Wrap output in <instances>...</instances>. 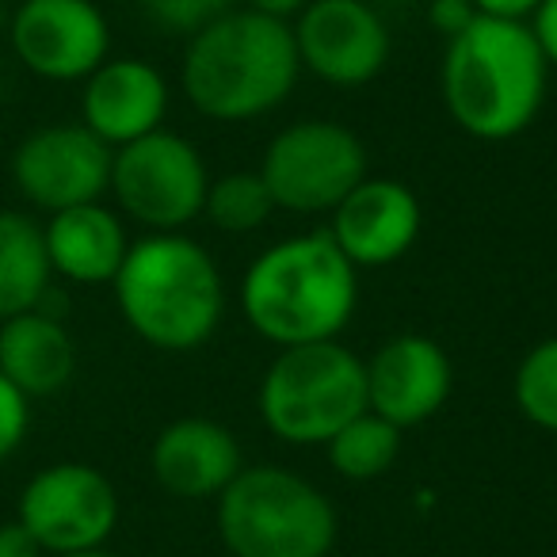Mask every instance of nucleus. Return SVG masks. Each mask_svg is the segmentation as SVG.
Listing matches in <instances>:
<instances>
[{
  "instance_id": "nucleus-1",
  "label": "nucleus",
  "mask_w": 557,
  "mask_h": 557,
  "mask_svg": "<svg viewBox=\"0 0 557 557\" xmlns=\"http://www.w3.org/2000/svg\"><path fill=\"white\" fill-rule=\"evenodd\" d=\"M359 302L356 263L329 230L263 248L240 278V313L275 348L336 341Z\"/></svg>"
},
{
  "instance_id": "nucleus-2",
  "label": "nucleus",
  "mask_w": 557,
  "mask_h": 557,
  "mask_svg": "<svg viewBox=\"0 0 557 557\" xmlns=\"http://www.w3.org/2000/svg\"><path fill=\"white\" fill-rule=\"evenodd\" d=\"M549 62L531 27L478 16L447 39L440 88L458 131L478 141H511L539 119L546 103Z\"/></svg>"
},
{
  "instance_id": "nucleus-3",
  "label": "nucleus",
  "mask_w": 557,
  "mask_h": 557,
  "mask_svg": "<svg viewBox=\"0 0 557 557\" xmlns=\"http://www.w3.org/2000/svg\"><path fill=\"white\" fill-rule=\"evenodd\" d=\"M295 32L256 9H233L191 35L180 85L195 111L218 123H248L275 111L298 85Z\"/></svg>"
},
{
  "instance_id": "nucleus-4",
  "label": "nucleus",
  "mask_w": 557,
  "mask_h": 557,
  "mask_svg": "<svg viewBox=\"0 0 557 557\" xmlns=\"http://www.w3.org/2000/svg\"><path fill=\"white\" fill-rule=\"evenodd\" d=\"M111 287L126 325L161 351L202 348L225 310L214 256L184 233L134 240Z\"/></svg>"
},
{
  "instance_id": "nucleus-5",
  "label": "nucleus",
  "mask_w": 557,
  "mask_h": 557,
  "mask_svg": "<svg viewBox=\"0 0 557 557\" xmlns=\"http://www.w3.org/2000/svg\"><path fill=\"white\" fill-rule=\"evenodd\" d=\"M218 534L233 557H329L336 508L283 466H245L218 496Z\"/></svg>"
},
{
  "instance_id": "nucleus-6",
  "label": "nucleus",
  "mask_w": 557,
  "mask_h": 557,
  "mask_svg": "<svg viewBox=\"0 0 557 557\" xmlns=\"http://www.w3.org/2000/svg\"><path fill=\"white\" fill-rule=\"evenodd\" d=\"M367 409V363L341 341L278 348L260 382L268 432L295 447L329 443Z\"/></svg>"
},
{
  "instance_id": "nucleus-7",
  "label": "nucleus",
  "mask_w": 557,
  "mask_h": 557,
  "mask_svg": "<svg viewBox=\"0 0 557 557\" xmlns=\"http://www.w3.org/2000/svg\"><path fill=\"white\" fill-rule=\"evenodd\" d=\"M260 176L275 207L295 214H333L367 180V149L356 131L333 119H302L263 149Z\"/></svg>"
},
{
  "instance_id": "nucleus-8",
  "label": "nucleus",
  "mask_w": 557,
  "mask_h": 557,
  "mask_svg": "<svg viewBox=\"0 0 557 557\" xmlns=\"http://www.w3.org/2000/svg\"><path fill=\"white\" fill-rule=\"evenodd\" d=\"M207 164L199 149L172 131L119 146L111 157V191L134 222L153 233H180L202 214L207 202Z\"/></svg>"
},
{
  "instance_id": "nucleus-9",
  "label": "nucleus",
  "mask_w": 557,
  "mask_h": 557,
  "mask_svg": "<svg viewBox=\"0 0 557 557\" xmlns=\"http://www.w3.org/2000/svg\"><path fill=\"white\" fill-rule=\"evenodd\" d=\"M16 519L54 557L100 549L119 523V493L96 466L54 462L24 485Z\"/></svg>"
},
{
  "instance_id": "nucleus-10",
  "label": "nucleus",
  "mask_w": 557,
  "mask_h": 557,
  "mask_svg": "<svg viewBox=\"0 0 557 557\" xmlns=\"http://www.w3.org/2000/svg\"><path fill=\"white\" fill-rule=\"evenodd\" d=\"M111 157L115 149L85 123L39 126L12 153V180L32 207L58 214L111 191Z\"/></svg>"
},
{
  "instance_id": "nucleus-11",
  "label": "nucleus",
  "mask_w": 557,
  "mask_h": 557,
  "mask_svg": "<svg viewBox=\"0 0 557 557\" xmlns=\"http://www.w3.org/2000/svg\"><path fill=\"white\" fill-rule=\"evenodd\" d=\"M290 32L302 70L325 85H371L389 62V32L367 0H310Z\"/></svg>"
},
{
  "instance_id": "nucleus-12",
  "label": "nucleus",
  "mask_w": 557,
  "mask_h": 557,
  "mask_svg": "<svg viewBox=\"0 0 557 557\" xmlns=\"http://www.w3.org/2000/svg\"><path fill=\"white\" fill-rule=\"evenodd\" d=\"M16 58L42 81H85L108 62L111 32L92 0H24L12 12Z\"/></svg>"
},
{
  "instance_id": "nucleus-13",
  "label": "nucleus",
  "mask_w": 557,
  "mask_h": 557,
  "mask_svg": "<svg viewBox=\"0 0 557 557\" xmlns=\"http://www.w3.org/2000/svg\"><path fill=\"white\" fill-rule=\"evenodd\" d=\"M455 386V367L447 351L424 333L389 336L367 359V409L389 424L417 428L447 405Z\"/></svg>"
},
{
  "instance_id": "nucleus-14",
  "label": "nucleus",
  "mask_w": 557,
  "mask_h": 557,
  "mask_svg": "<svg viewBox=\"0 0 557 557\" xmlns=\"http://www.w3.org/2000/svg\"><path fill=\"white\" fill-rule=\"evenodd\" d=\"M424 210L409 184L394 176H367L333 210L329 237L356 268H386L417 245Z\"/></svg>"
},
{
  "instance_id": "nucleus-15",
  "label": "nucleus",
  "mask_w": 557,
  "mask_h": 557,
  "mask_svg": "<svg viewBox=\"0 0 557 557\" xmlns=\"http://www.w3.org/2000/svg\"><path fill=\"white\" fill-rule=\"evenodd\" d=\"M149 470L176 500H218L245 470V455L225 424L210 417H180L157 432Z\"/></svg>"
},
{
  "instance_id": "nucleus-16",
  "label": "nucleus",
  "mask_w": 557,
  "mask_h": 557,
  "mask_svg": "<svg viewBox=\"0 0 557 557\" xmlns=\"http://www.w3.org/2000/svg\"><path fill=\"white\" fill-rule=\"evenodd\" d=\"M164 111H169V81L141 58H115L85 77L81 123L111 149L161 131Z\"/></svg>"
},
{
  "instance_id": "nucleus-17",
  "label": "nucleus",
  "mask_w": 557,
  "mask_h": 557,
  "mask_svg": "<svg viewBox=\"0 0 557 557\" xmlns=\"http://www.w3.org/2000/svg\"><path fill=\"white\" fill-rule=\"evenodd\" d=\"M42 237H47L50 268L62 278H70V283H81V287L115 283L119 268H123L126 252H131L123 218L103 207V202L58 210L42 225Z\"/></svg>"
},
{
  "instance_id": "nucleus-18",
  "label": "nucleus",
  "mask_w": 557,
  "mask_h": 557,
  "mask_svg": "<svg viewBox=\"0 0 557 557\" xmlns=\"http://www.w3.org/2000/svg\"><path fill=\"white\" fill-rule=\"evenodd\" d=\"M77 371L73 336L54 313L27 310L0 321V374L27 397H50Z\"/></svg>"
},
{
  "instance_id": "nucleus-19",
  "label": "nucleus",
  "mask_w": 557,
  "mask_h": 557,
  "mask_svg": "<svg viewBox=\"0 0 557 557\" xmlns=\"http://www.w3.org/2000/svg\"><path fill=\"white\" fill-rule=\"evenodd\" d=\"M50 275L42 225L20 210H0V321L39 310L50 295Z\"/></svg>"
},
{
  "instance_id": "nucleus-20",
  "label": "nucleus",
  "mask_w": 557,
  "mask_h": 557,
  "mask_svg": "<svg viewBox=\"0 0 557 557\" xmlns=\"http://www.w3.org/2000/svg\"><path fill=\"white\" fill-rule=\"evenodd\" d=\"M401 440H405L401 428L389 424L379 412L363 409L356 420H348L325 447H329V462H333V470L341 473V478L374 481L394 470L397 455H401Z\"/></svg>"
},
{
  "instance_id": "nucleus-21",
  "label": "nucleus",
  "mask_w": 557,
  "mask_h": 557,
  "mask_svg": "<svg viewBox=\"0 0 557 557\" xmlns=\"http://www.w3.org/2000/svg\"><path fill=\"white\" fill-rule=\"evenodd\" d=\"M278 207L260 172H225V176L210 180L207 202H202V214L222 233H252Z\"/></svg>"
},
{
  "instance_id": "nucleus-22",
  "label": "nucleus",
  "mask_w": 557,
  "mask_h": 557,
  "mask_svg": "<svg viewBox=\"0 0 557 557\" xmlns=\"http://www.w3.org/2000/svg\"><path fill=\"white\" fill-rule=\"evenodd\" d=\"M511 397H516V409L534 428L557 435V336L534 344L519 359L516 379H511Z\"/></svg>"
},
{
  "instance_id": "nucleus-23",
  "label": "nucleus",
  "mask_w": 557,
  "mask_h": 557,
  "mask_svg": "<svg viewBox=\"0 0 557 557\" xmlns=\"http://www.w3.org/2000/svg\"><path fill=\"white\" fill-rule=\"evenodd\" d=\"M138 4L164 32L195 35L207 24H214V20H222L225 12H233L237 0H138Z\"/></svg>"
},
{
  "instance_id": "nucleus-24",
  "label": "nucleus",
  "mask_w": 557,
  "mask_h": 557,
  "mask_svg": "<svg viewBox=\"0 0 557 557\" xmlns=\"http://www.w3.org/2000/svg\"><path fill=\"white\" fill-rule=\"evenodd\" d=\"M32 428V397L20 394L4 374H0V462L20 450Z\"/></svg>"
},
{
  "instance_id": "nucleus-25",
  "label": "nucleus",
  "mask_w": 557,
  "mask_h": 557,
  "mask_svg": "<svg viewBox=\"0 0 557 557\" xmlns=\"http://www.w3.org/2000/svg\"><path fill=\"white\" fill-rule=\"evenodd\" d=\"M473 20H478L473 0H432V4H428V24H432L443 39H455V35H462Z\"/></svg>"
},
{
  "instance_id": "nucleus-26",
  "label": "nucleus",
  "mask_w": 557,
  "mask_h": 557,
  "mask_svg": "<svg viewBox=\"0 0 557 557\" xmlns=\"http://www.w3.org/2000/svg\"><path fill=\"white\" fill-rule=\"evenodd\" d=\"M534 42H539L542 58L549 62V70H557V0H542L539 12L527 20Z\"/></svg>"
},
{
  "instance_id": "nucleus-27",
  "label": "nucleus",
  "mask_w": 557,
  "mask_h": 557,
  "mask_svg": "<svg viewBox=\"0 0 557 557\" xmlns=\"http://www.w3.org/2000/svg\"><path fill=\"white\" fill-rule=\"evenodd\" d=\"M42 554H47V549L39 546V539H35L20 519L0 523V557H42Z\"/></svg>"
},
{
  "instance_id": "nucleus-28",
  "label": "nucleus",
  "mask_w": 557,
  "mask_h": 557,
  "mask_svg": "<svg viewBox=\"0 0 557 557\" xmlns=\"http://www.w3.org/2000/svg\"><path fill=\"white\" fill-rule=\"evenodd\" d=\"M542 0H473L478 16H493V20H511V24H527V20L539 12Z\"/></svg>"
},
{
  "instance_id": "nucleus-29",
  "label": "nucleus",
  "mask_w": 557,
  "mask_h": 557,
  "mask_svg": "<svg viewBox=\"0 0 557 557\" xmlns=\"http://www.w3.org/2000/svg\"><path fill=\"white\" fill-rule=\"evenodd\" d=\"M306 4H310V0H248V9L263 12V16H271V20H283V24H290Z\"/></svg>"
},
{
  "instance_id": "nucleus-30",
  "label": "nucleus",
  "mask_w": 557,
  "mask_h": 557,
  "mask_svg": "<svg viewBox=\"0 0 557 557\" xmlns=\"http://www.w3.org/2000/svg\"><path fill=\"white\" fill-rule=\"evenodd\" d=\"M58 557H111V554H103L100 546V549H81V554H58Z\"/></svg>"
}]
</instances>
